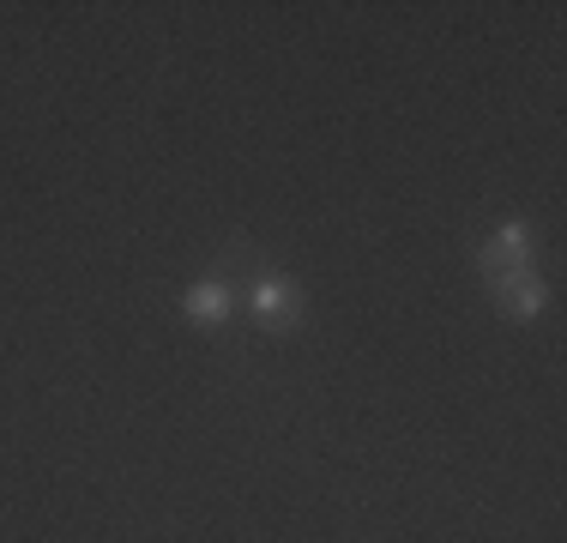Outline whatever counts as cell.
Segmentation results:
<instances>
[{
    "mask_svg": "<svg viewBox=\"0 0 567 543\" xmlns=\"http://www.w3.org/2000/svg\"><path fill=\"white\" fill-rule=\"evenodd\" d=\"M248 315L260 326H272V332H284V326L302 320V290H296L290 278H278V272H260V278L248 284Z\"/></svg>",
    "mask_w": 567,
    "mask_h": 543,
    "instance_id": "obj_1",
    "label": "cell"
},
{
    "mask_svg": "<svg viewBox=\"0 0 567 543\" xmlns=\"http://www.w3.org/2000/svg\"><path fill=\"white\" fill-rule=\"evenodd\" d=\"M495 296H502V308L513 320H537L549 308V284L537 278L532 266H507V272H495Z\"/></svg>",
    "mask_w": 567,
    "mask_h": 543,
    "instance_id": "obj_2",
    "label": "cell"
},
{
    "mask_svg": "<svg viewBox=\"0 0 567 543\" xmlns=\"http://www.w3.org/2000/svg\"><path fill=\"white\" fill-rule=\"evenodd\" d=\"M477 266L489 272H507V266H532V224H502L489 242H483V254H477Z\"/></svg>",
    "mask_w": 567,
    "mask_h": 543,
    "instance_id": "obj_3",
    "label": "cell"
},
{
    "mask_svg": "<svg viewBox=\"0 0 567 543\" xmlns=\"http://www.w3.org/2000/svg\"><path fill=\"white\" fill-rule=\"evenodd\" d=\"M236 284L229 278H199L194 290H187V320L194 326H224L229 315H236Z\"/></svg>",
    "mask_w": 567,
    "mask_h": 543,
    "instance_id": "obj_4",
    "label": "cell"
}]
</instances>
